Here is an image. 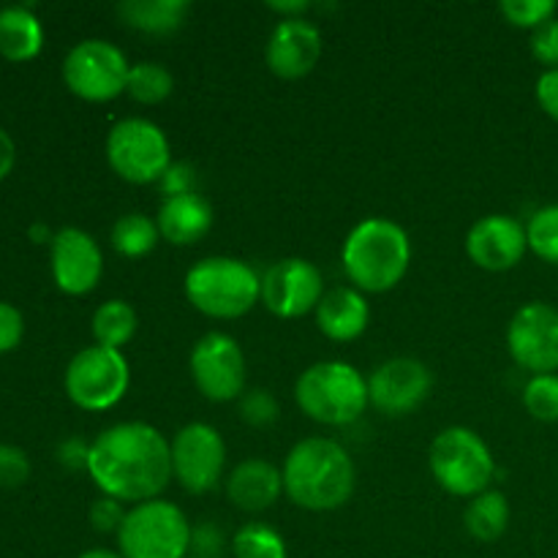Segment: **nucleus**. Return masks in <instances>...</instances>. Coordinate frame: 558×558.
I'll use <instances>...</instances> for the list:
<instances>
[{
    "label": "nucleus",
    "instance_id": "10",
    "mask_svg": "<svg viewBox=\"0 0 558 558\" xmlns=\"http://www.w3.org/2000/svg\"><path fill=\"white\" fill-rule=\"evenodd\" d=\"M129 60L123 49L104 38H85L76 44L63 60V82L76 98L90 104H104L125 93L129 82Z\"/></svg>",
    "mask_w": 558,
    "mask_h": 558
},
{
    "label": "nucleus",
    "instance_id": "8",
    "mask_svg": "<svg viewBox=\"0 0 558 558\" xmlns=\"http://www.w3.org/2000/svg\"><path fill=\"white\" fill-rule=\"evenodd\" d=\"M131 385V365L120 349H80L65 368L63 387L74 407L85 412H107L118 407Z\"/></svg>",
    "mask_w": 558,
    "mask_h": 558
},
{
    "label": "nucleus",
    "instance_id": "39",
    "mask_svg": "<svg viewBox=\"0 0 558 558\" xmlns=\"http://www.w3.org/2000/svg\"><path fill=\"white\" fill-rule=\"evenodd\" d=\"M87 456H90V445H85L82 439L71 436L63 445L58 447V461L63 463L65 469L76 472V469H87Z\"/></svg>",
    "mask_w": 558,
    "mask_h": 558
},
{
    "label": "nucleus",
    "instance_id": "26",
    "mask_svg": "<svg viewBox=\"0 0 558 558\" xmlns=\"http://www.w3.org/2000/svg\"><path fill=\"white\" fill-rule=\"evenodd\" d=\"M112 248L118 251L125 259H142V256L150 254L158 245L161 234H158L156 218L145 216V213H125L114 221L112 234Z\"/></svg>",
    "mask_w": 558,
    "mask_h": 558
},
{
    "label": "nucleus",
    "instance_id": "9",
    "mask_svg": "<svg viewBox=\"0 0 558 558\" xmlns=\"http://www.w3.org/2000/svg\"><path fill=\"white\" fill-rule=\"evenodd\" d=\"M107 161L125 183L150 185L172 167V147L153 120L123 118L107 134Z\"/></svg>",
    "mask_w": 558,
    "mask_h": 558
},
{
    "label": "nucleus",
    "instance_id": "22",
    "mask_svg": "<svg viewBox=\"0 0 558 558\" xmlns=\"http://www.w3.org/2000/svg\"><path fill=\"white\" fill-rule=\"evenodd\" d=\"M44 49V27L27 5L0 9V58L27 63Z\"/></svg>",
    "mask_w": 558,
    "mask_h": 558
},
{
    "label": "nucleus",
    "instance_id": "33",
    "mask_svg": "<svg viewBox=\"0 0 558 558\" xmlns=\"http://www.w3.org/2000/svg\"><path fill=\"white\" fill-rule=\"evenodd\" d=\"M31 458L14 445H0V488L14 490L31 480Z\"/></svg>",
    "mask_w": 558,
    "mask_h": 558
},
{
    "label": "nucleus",
    "instance_id": "2",
    "mask_svg": "<svg viewBox=\"0 0 558 558\" xmlns=\"http://www.w3.org/2000/svg\"><path fill=\"white\" fill-rule=\"evenodd\" d=\"M283 494L311 512L347 505L357 485V469L347 447L325 436L298 441L283 461Z\"/></svg>",
    "mask_w": 558,
    "mask_h": 558
},
{
    "label": "nucleus",
    "instance_id": "37",
    "mask_svg": "<svg viewBox=\"0 0 558 558\" xmlns=\"http://www.w3.org/2000/svg\"><path fill=\"white\" fill-rule=\"evenodd\" d=\"M194 180L196 172L191 163L183 161H172V167L167 169L158 185H161L163 196H180V194H194Z\"/></svg>",
    "mask_w": 558,
    "mask_h": 558
},
{
    "label": "nucleus",
    "instance_id": "29",
    "mask_svg": "<svg viewBox=\"0 0 558 558\" xmlns=\"http://www.w3.org/2000/svg\"><path fill=\"white\" fill-rule=\"evenodd\" d=\"M529 248L548 265H558V205L534 213L526 223Z\"/></svg>",
    "mask_w": 558,
    "mask_h": 558
},
{
    "label": "nucleus",
    "instance_id": "41",
    "mask_svg": "<svg viewBox=\"0 0 558 558\" xmlns=\"http://www.w3.org/2000/svg\"><path fill=\"white\" fill-rule=\"evenodd\" d=\"M267 9L281 14V20H303L305 11L311 9V3H305V0H294V3H270Z\"/></svg>",
    "mask_w": 558,
    "mask_h": 558
},
{
    "label": "nucleus",
    "instance_id": "18",
    "mask_svg": "<svg viewBox=\"0 0 558 558\" xmlns=\"http://www.w3.org/2000/svg\"><path fill=\"white\" fill-rule=\"evenodd\" d=\"M322 49H325V41L314 22H308L305 16L303 20H281L267 38L265 58L278 80H303L316 69Z\"/></svg>",
    "mask_w": 558,
    "mask_h": 558
},
{
    "label": "nucleus",
    "instance_id": "11",
    "mask_svg": "<svg viewBox=\"0 0 558 558\" xmlns=\"http://www.w3.org/2000/svg\"><path fill=\"white\" fill-rule=\"evenodd\" d=\"M191 379L213 403H229L245 392V354L227 332H207L191 349Z\"/></svg>",
    "mask_w": 558,
    "mask_h": 558
},
{
    "label": "nucleus",
    "instance_id": "24",
    "mask_svg": "<svg viewBox=\"0 0 558 558\" xmlns=\"http://www.w3.org/2000/svg\"><path fill=\"white\" fill-rule=\"evenodd\" d=\"M463 526L469 537L477 543H496L505 537L510 526V501L501 490H485V494L469 499L463 510Z\"/></svg>",
    "mask_w": 558,
    "mask_h": 558
},
{
    "label": "nucleus",
    "instance_id": "12",
    "mask_svg": "<svg viewBox=\"0 0 558 558\" xmlns=\"http://www.w3.org/2000/svg\"><path fill=\"white\" fill-rule=\"evenodd\" d=\"M227 466V445L207 423H189L172 439V474L191 496L216 490Z\"/></svg>",
    "mask_w": 558,
    "mask_h": 558
},
{
    "label": "nucleus",
    "instance_id": "15",
    "mask_svg": "<svg viewBox=\"0 0 558 558\" xmlns=\"http://www.w3.org/2000/svg\"><path fill=\"white\" fill-rule=\"evenodd\" d=\"M430 387L434 376L428 365L414 357H392L376 365L368 376V401L387 417H407L423 407Z\"/></svg>",
    "mask_w": 558,
    "mask_h": 558
},
{
    "label": "nucleus",
    "instance_id": "1",
    "mask_svg": "<svg viewBox=\"0 0 558 558\" xmlns=\"http://www.w3.org/2000/svg\"><path fill=\"white\" fill-rule=\"evenodd\" d=\"M87 474L104 496L118 501H153L172 474V441L147 423H118L90 441Z\"/></svg>",
    "mask_w": 558,
    "mask_h": 558
},
{
    "label": "nucleus",
    "instance_id": "23",
    "mask_svg": "<svg viewBox=\"0 0 558 558\" xmlns=\"http://www.w3.org/2000/svg\"><path fill=\"white\" fill-rule=\"evenodd\" d=\"M189 9L185 0H120L118 16L123 25L147 36H172L183 27Z\"/></svg>",
    "mask_w": 558,
    "mask_h": 558
},
{
    "label": "nucleus",
    "instance_id": "30",
    "mask_svg": "<svg viewBox=\"0 0 558 558\" xmlns=\"http://www.w3.org/2000/svg\"><path fill=\"white\" fill-rule=\"evenodd\" d=\"M523 407L539 423H558V374L532 376L523 387Z\"/></svg>",
    "mask_w": 558,
    "mask_h": 558
},
{
    "label": "nucleus",
    "instance_id": "34",
    "mask_svg": "<svg viewBox=\"0 0 558 558\" xmlns=\"http://www.w3.org/2000/svg\"><path fill=\"white\" fill-rule=\"evenodd\" d=\"M125 512L129 510L123 507V501L112 499V496H101V499L93 501L87 515H90V523L96 532L118 534L120 526H123V521H125Z\"/></svg>",
    "mask_w": 558,
    "mask_h": 558
},
{
    "label": "nucleus",
    "instance_id": "21",
    "mask_svg": "<svg viewBox=\"0 0 558 558\" xmlns=\"http://www.w3.org/2000/svg\"><path fill=\"white\" fill-rule=\"evenodd\" d=\"M156 227L161 240L172 245H194L210 232L213 207L202 194L167 196L158 207Z\"/></svg>",
    "mask_w": 558,
    "mask_h": 558
},
{
    "label": "nucleus",
    "instance_id": "5",
    "mask_svg": "<svg viewBox=\"0 0 558 558\" xmlns=\"http://www.w3.org/2000/svg\"><path fill=\"white\" fill-rule=\"evenodd\" d=\"M185 298L210 319H240L262 300V278L232 256H207L185 272Z\"/></svg>",
    "mask_w": 558,
    "mask_h": 558
},
{
    "label": "nucleus",
    "instance_id": "35",
    "mask_svg": "<svg viewBox=\"0 0 558 558\" xmlns=\"http://www.w3.org/2000/svg\"><path fill=\"white\" fill-rule=\"evenodd\" d=\"M25 338V316L16 305L0 300V354L14 352Z\"/></svg>",
    "mask_w": 558,
    "mask_h": 558
},
{
    "label": "nucleus",
    "instance_id": "43",
    "mask_svg": "<svg viewBox=\"0 0 558 558\" xmlns=\"http://www.w3.org/2000/svg\"><path fill=\"white\" fill-rule=\"evenodd\" d=\"M189 558H205V556H189Z\"/></svg>",
    "mask_w": 558,
    "mask_h": 558
},
{
    "label": "nucleus",
    "instance_id": "17",
    "mask_svg": "<svg viewBox=\"0 0 558 558\" xmlns=\"http://www.w3.org/2000/svg\"><path fill=\"white\" fill-rule=\"evenodd\" d=\"M526 251V227L518 218L505 216V213L480 218L466 234L469 259L488 272L512 270V267L521 265Z\"/></svg>",
    "mask_w": 558,
    "mask_h": 558
},
{
    "label": "nucleus",
    "instance_id": "4",
    "mask_svg": "<svg viewBox=\"0 0 558 558\" xmlns=\"http://www.w3.org/2000/svg\"><path fill=\"white\" fill-rule=\"evenodd\" d=\"M294 401L314 423L341 428L363 417L368 409V379L354 365L322 360L300 374Z\"/></svg>",
    "mask_w": 558,
    "mask_h": 558
},
{
    "label": "nucleus",
    "instance_id": "19",
    "mask_svg": "<svg viewBox=\"0 0 558 558\" xmlns=\"http://www.w3.org/2000/svg\"><path fill=\"white\" fill-rule=\"evenodd\" d=\"M283 474L265 458H245L229 472L227 496L238 510L265 512L281 499Z\"/></svg>",
    "mask_w": 558,
    "mask_h": 558
},
{
    "label": "nucleus",
    "instance_id": "31",
    "mask_svg": "<svg viewBox=\"0 0 558 558\" xmlns=\"http://www.w3.org/2000/svg\"><path fill=\"white\" fill-rule=\"evenodd\" d=\"M558 5L554 0H501L499 11L512 27L537 31L548 20H554Z\"/></svg>",
    "mask_w": 558,
    "mask_h": 558
},
{
    "label": "nucleus",
    "instance_id": "14",
    "mask_svg": "<svg viewBox=\"0 0 558 558\" xmlns=\"http://www.w3.org/2000/svg\"><path fill=\"white\" fill-rule=\"evenodd\" d=\"M325 298V278L319 267L300 256L276 262L262 276V303L281 319H300L316 311Z\"/></svg>",
    "mask_w": 558,
    "mask_h": 558
},
{
    "label": "nucleus",
    "instance_id": "28",
    "mask_svg": "<svg viewBox=\"0 0 558 558\" xmlns=\"http://www.w3.org/2000/svg\"><path fill=\"white\" fill-rule=\"evenodd\" d=\"M234 558H289L287 543L265 523H245L232 539Z\"/></svg>",
    "mask_w": 558,
    "mask_h": 558
},
{
    "label": "nucleus",
    "instance_id": "27",
    "mask_svg": "<svg viewBox=\"0 0 558 558\" xmlns=\"http://www.w3.org/2000/svg\"><path fill=\"white\" fill-rule=\"evenodd\" d=\"M174 90V76L167 65L161 63H134L129 71V82H125V93L134 101L147 104H161L172 96Z\"/></svg>",
    "mask_w": 558,
    "mask_h": 558
},
{
    "label": "nucleus",
    "instance_id": "38",
    "mask_svg": "<svg viewBox=\"0 0 558 558\" xmlns=\"http://www.w3.org/2000/svg\"><path fill=\"white\" fill-rule=\"evenodd\" d=\"M534 93H537V104L543 107V112L558 123V69L545 71L537 80Z\"/></svg>",
    "mask_w": 558,
    "mask_h": 558
},
{
    "label": "nucleus",
    "instance_id": "16",
    "mask_svg": "<svg viewBox=\"0 0 558 558\" xmlns=\"http://www.w3.org/2000/svg\"><path fill=\"white\" fill-rule=\"evenodd\" d=\"M49 267H52L54 287L63 294L71 298L90 294L104 276L101 245L85 229H60L49 243Z\"/></svg>",
    "mask_w": 558,
    "mask_h": 558
},
{
    "label": "nucleus",
    "instance_id": "20",
    "mask_svg": "<svg viewBox=\"0 0 558 558\" xmlns=\"http://www.w3.org/2000/svg\"><path fill=\"white\" fill-rule=\"evenodd\" d=\"M316 327L322 336L336 343L357 341L371 325V305L365 294L354 287L327 289L322 303L316 305Z\"/></svg>",
    "mask_w": 558,
    "mask_h": 558
},
{
    "label": "nucleus",
    "instance_id": "36",
    "mask_svg": "<svg viewBox=\"0 0 558 558\" xmlns=\"http://www.w3.org/2000/svg\"><path fill=\"white\" fill-rule=\"evenodd\" d=\"M532 54L537 63L548 65V69H558V20H548L545 25H539L537 31H532Z\"/></svg>",
    "mask_w": 558,
    "mask_h": 558
},
{
    "label": "nucleus",
    "instance_id": "13",
    "mask_svg": "<svg viewBox=\"0 0 558 558\" xmlns=\"http://www.w3.org/2000/svg\"><path fill=\"white\" fill-rule=\"evenodd\" d=\"M512 360L532 376L558 371V308L550 303H526L507 327Z\"/></svg>",
    "mask_w": 558,
    "mask_h": 558
},
{
    "label": "nucleus",
    "instance_id": "6",
    "mask_svg": "<svg viewBox=\"0 0 558 558\" xmlns=\"http://www.w3.org/2000/svg\"><path fill=\"white\" fill-rule=\"evenodd\" d=\"M428 466L436 483L452 496L474 499L485 494L496 474V461L483 436L463 425H450L434 439Z\"/></svg>",
    "mask_w": 558,
    "mask_h": 558
},
{
    "label": "nucleus",
    "instance_id": "32",
    "mask_svg": "<svg viewBox=\"0 0 558 558\" xmlns=\"http://www.w3.org/2000/svg\"><path fill=\"white\" fill-rule=\"evenodd\" d=\"M240 417L251 428H267V425H272L278 420L276 396L270 390H265V387L243 392V398H240Z\"/></svg>",
    "mask_w": 558,
    "mask_h": 558
},
{
    "label": "nucleus",
    "instance_id": "3",
    "mask_svg": "<svg viewBox=\"0 0 558 558\" xmlns=\"http://www.w3.org/2000/svg\"><path fill=\"white\" fill-rule=\"evenodd\" d=\"M341 262L352 287L363 294L390 292L412 265V240L390 218H365L349 232Z\"/></svg>",
    "mask_w": 558,
    "mask_h": 558
},
{
    "label": "nucleus",
    "instance_id": "7",
    "mask_svg": "<svg viewBox=\"0 0 558 558\" xmlns=\"http://www.w3.org/2000/svg\"><path fill=\"white\" fill-rule=\"evenodd\" d=\"M189 518L167 499L142 501L129 507L118 532V548L123 558H189L191 550Z\"/></svg>",
    "mask_w": 558,
    "mask_h": 558
},
{
    "label": "nucleus",
    "instance_id": "40",
    "mask_svg": "<svg viewBox=\"0 0 558 558\" xmlns=\"http://www.w3.org/2000/svg\"><path fill=\"white\" fill-rule=\"evenodd\" d=\"M16 163V145L9 136V131L0 129V180H5L11 174Z\"/></svg>",
    "mask_w": 558,
    "mask_h": 558
},
{
    "label": "nucleus",
    "instance_id": "25",
    "mask_svg": "<svg viewBox=\"0 0 558 558\" xmlns=\"http://www.w3.org/2000/svg\"><path fill=\"white\" fill-rule=\"evenodd\" d=\"M90 327L98 347L120 349L123 352L125 343H131V338L136 336L140 316H136L134 305L125 303V300H107V303L96 308Z\"/></svg>",
    "mask_w": 558,
    "mask_h": 558
},
{
    "label": "nucleus",
    "instance_id": "42",
    "mask_svg": "<svg viewBox=\"0 0 558 558\" xmlns=\"http://www.w3.org/2000/svg\"><path fill=\"white\" fill-rule=\"evenodd\" d=\"M76 558H123L120 556V550H107V548H93V550H85V554H80Z\"/></svg>",
    "mask_w": 558,
    "mask_h": 558
}]
</instances>
